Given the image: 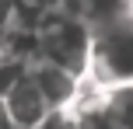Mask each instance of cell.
I'll return each mask as SVG.
<instances>
[{"mask_svg":"<svg viewBox=\"0 0 133 129\" xmlns=\"http://www.w3.org/2000/svg\"><path fill=\"white\" fill-rule=\"evenodd\" d=\"M0 129H25V126H18V122H14L11 115H7V108L0 105Z\"/></svg>","mask_w":133,"mask_h":129,"instance_id":"277c9868","label":"cell"},{"mask_svg":"<svg viewBox=\"0 0 133 129\" xmlns=\"http://www.w3.org/2000/svg\"><path fill=\"white\" fill-rule=\"evenodd\" d=\"M28 77L35 80V87L46 94V101L53 105V108H74V101H77L81 91H84V77H81L77 70L63 66V63L49 59V56H42V52H32Z\"/></svg>","mask_w":133,"mask_h":129,"instance_id":"7a4b0ae2","label":"cell"},{"mask_svg":"<svg viewBox=\"0 0 133 129\" xmlns=\"http://www.w3.org/2000/svg\"><path fill=\"white\" fill-rule=\"evenodd\" d=\"M130 4H133V0H130Z\"/></svg>","mask_w":133,"mask_h":129,"instance_id":"5b68a950","label":"cell"},{"mask_svg":"<svg viewBox=\"0 0 133 129\" xmlns=\"http://www.w3.org/2000/svg\"><path fill=\"white\" fill-rule=\"evenodd\" d=\"M0 105L7 108V115H11L14 122L25 126V129H35L42 119L49 115V112H53V105L46 101V94L35 87V80H32L28 73L21 77V80L14 84V87L7 91L4 98H0Z\"/></svg>","mask_w":133,"mask_h":129,"instance_id":"3957f363","label":"cell"},{"mask_svg":"<svg viewBox=\"0 0 133 129\" xmlns=\"http://www.w3.org/2000/svg\"><path fill=\"white\" fill-rule=\"evenodd\" d=\"M84 80L95 87L133 84V7L91 25V59Z\"/></svg>","mask_w":133,"mask_h":129,"instance_id":"6da1fadb","label":"cell"}]
</instances>
